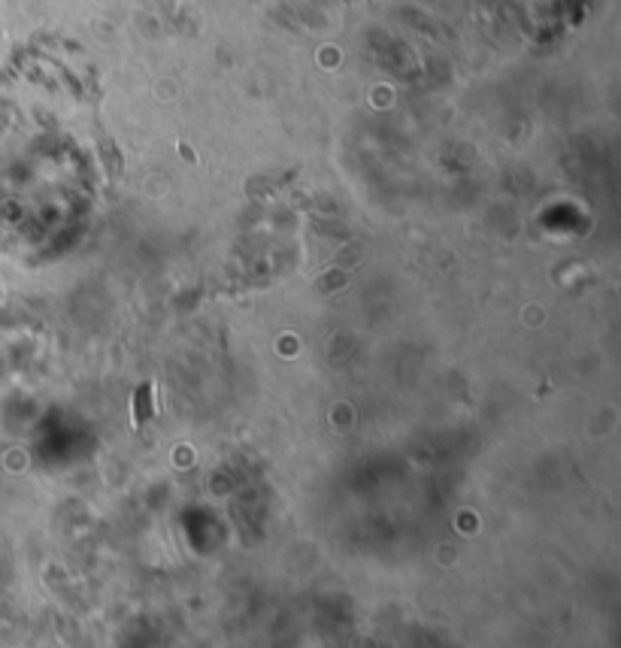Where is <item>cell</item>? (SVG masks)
I'll list each match as a JSON object with an SVG mask.
<instances>
[{"label": "cell", "instance_id": "cell-1", "mask_svg": "<svg viewBox=\"0 0 621 648\" xmlns=\"http://www.w3.org/2000/svg\"><path fill=\"white\" fill-rule=\"evenodd\" d=\"M134 412H137V421H146V418H149V391H140V394H137Z\"/></svg>", "mask_w": 621, "mask_h": 648}]
</instances>
